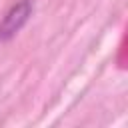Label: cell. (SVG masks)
<instances>
[{
  "label": "cell",
  "mask_w": 128,
  "mask_h": 128,
  "mask_svg": "<svg viewBox=\"0 0 128 128\" xmlns=\"http://www.w3.org/2000/svg\"><path fill=\"white\" fill-rule=\"evenodd\" d=\"M32 10H34V2L32 0H20L14 6H10V10L0 20V42L12 40L24 28V24L30 20Z\"/></svg>",
  "instance_id": "obj_1"
}]
</instances>
